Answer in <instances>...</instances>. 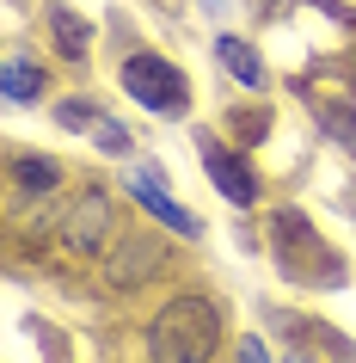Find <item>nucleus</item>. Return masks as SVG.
Returning a JSON list of instances; mask_svg holds the SVG:
<instances>
[{
	"mask_svg": "<svg viewBox=\"0 0 356 363\" xmlns=\"http://www.w3.org/2000/svg\"><path fill=\"white\" fill-rule=\"evenodd\" d=\"M222 345V314L209 296H172L148 326V357L154 363H209Z\"/></svg>",
	"mask_w": 356,
	"mask_h": 363,
	"instance_id": "obj_1",
	"label": "nucleus"
},
{
	"mask_svg": "<svg viewBox=\"0 0 356 363\" xmlns=\"http://www.w3.org/2000/svg\"><path fill=\"white\" fill-rule=\"evenodd\" d=\"M13 185H19V191H56V160H43V154H13Z\"/></svg>",
	"mask_w": 356,
	"mask_h": 363,
	"instance_id": "obj_10",
	"label": "nucleus"
},
{
	"mask_svg": "<svg viewBox=\"0 0 356 363\" xmlns=\"http://www.w3.org/2000/svg\"><path fill=\"white\" fill-rule=\"evenodd\" d=\"M203 167H209V179H215V191H222V197H234V203H252V197H258L246 160H234V154H227L222 142H209V135H203Z\"/></svg>",
	"mask_w": 356,
	"mask_h": 363,
	"instance_id": "obj_6",
	"label": "nucleus"
},
{
	"mask_svg": "<svg viewBox=\"0 0 356 363\" xmlns=\"http://www.w3.org/2000/svg\"><path fill=\"white\" fill-rule=\"evenodd\" d=\"M160 265V240L154 234H142V240H123L111 259V284H135V271H154Z\"/></svg>",
	"mask_w": 356,
	"mask_h": 363,
	"instance_id": "obj_8",
	"label": "nucleus"
},
{
	"mask_svg": "<svg viewBox=\"0 0 356 363\" xmlns=\"http://www.w3.org/2000/svg\"><path fill=\"white\" fill-rule=\"evenodd\" d=\"M123 86H130V99H142V105L160 111V117H178L190 105L185 74H178L172 62H160V56H130L123 62Z\"/></svg>",
	"mask_w": 356,
	"mask_h": 363,
	"instance_id": "obj_2",
	"label": "nucleus"
},
{
	"mask_svg": "<svg viewBox=\"0 0 356 363\" xmlns=\"http://www.w3.org/2000/svg\"><path fill=\"white\" fill-rule=\"evenodd\" d=\"M38 86H43V74H38L25 56L6 62V99H19V105H25V99H38Z\"/></svg>",
	"mask_w": 356,
	"mask_h": 363,
	"instance_id": "obj_11",
	"label": "nucleus"
},
{
	"mask_svg": "<svg viewBox=\"0 0 356 363\" xmlns=\"http://www.w3.org/2000/svg\"><path fill=\"white\" fill-rule=\"evenodd\" d=\"M56 234H62V247H68V252H98V247H105V234H111V197H105V191H80L74 203L62 210Z\"/></svg>",
	"mask_w": 356,
	"mask_h": 363,
	"instance_id": "obj_3",
	"label": "nucleus"
},
{
	"mask_svg": "<svg viewBox=\"0 0 356 363\" xmlns=\"http://www.w3.org/2000/svg\"><path fill=\"white\" fill-rule=\"evenodd\" d=\"M215 56H222V68L240 80V86H264V62H258V50L246 38H215Z\"/></svg>",
	"mask_w": 356,
	"mask_h": 363,
	"instance_id": "obj_7",
	"label": "nucleus"
},
{
	"mask_svg": "<svg viewBox=\"0 0 356 363\" xmlns=\"http://www.w3.org/2000/svg\"><path fill=\"white\" fill-rule=\"evenodd\" d=\"M43 19H50V31H56V50H62L68 62L86 56V38H93V25L80 19V13H68V6H50Z\"/></svg>",
	"mask_w": 356,
	"mask_h": 363,
	"instance_id": "obj_9",
	"label": "nucleus"
},
{
	"mask_svg": "<svg viewBox=\"0 0 356 363\" xmlns=\"http://www.w3.org/2000/svg\"><path fill=\"white\" fill-rule=\"evenodd\" d=\"M56 117L68 123V130H86V135H93V142H98L105 154H130V130H123L117 117H105L98 105H80V99H68V105H62Z\"/></svg>",
	"mask_w": 356,
	"mask_h": 363,
	"instance_id": "obj_5",
	"label": "nucleus"
},
{
	"mask_svg": "<svg viewBox=\"0 0 356 363\" xmlns=\"http://www.w3.org/2000/svg\"><path fill=\"white\" fill-rule=\"evenodd\" d=\"M130 197H135V203H142V210L154 216V222H160V228H172V234H203V222H197V216H190L185 203H172V197H166L160 172H154L148 160H142V167L130 172Z\"/></svg>",
	"mask_w": 356,
	"mask_h": 363,
	"instance_id": "obj_4",
	"label": "nucleus"
},
{
	"mask_svg": "<svg viewBox=\"0 0 356 363\" xmlns=\"http://www.w3.org/2000/svg\"><path fill=\"white\" fill-rule=\"evenodd\" d=\"M240 363H270V357H264L258 339H240Z\"/></svg>",
	"mask_w": 356,
	"mask_h": 363,
	"instance_id": "obj_12",
	"label": "nucleus"
}]
</instances>
